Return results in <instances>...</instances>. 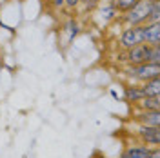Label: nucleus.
Instances as JSON below:
<instances>
[{
    "label": "nucleus",
    "instance_id": "obj_15",
    "mask_svg": "<svg viewBox=\"0 0 160 158\" xmlns=\"http://www.w3.org/2000/svg\"><path fill=\"white\" fill-rule=\"evenodd\" d=\"M100 6V0H80L78 2V7L82 13H88V11H95Z\"/></svg>",
    "mask_w": 160,
    "mask_h": 158
},
{
    "label": "nucleus",
    "instance_id": "obj_13",
    "mask_svg": "<svg viewBox=\"0 0 160 158\" xmlns=\"http://www.w3.org/2000/svg\"><path fill=\"white\" fill-rule=\"evenodd\" d=\"M138 106L142 111H160V96H144Z\"/></svg>",
    "mask_w": 160,
    "mask_h": 158
},
{
    "label": "nucleus",
    "instance_id": "obj_8",
    "mask_svg": "<svg viewBox=\"0 0 160 158\" xmlns=\"http://www.w3.org/2000/svg\"><path fill=\"white\" fill-rule=\"evenodd\" d=\"M97 15H98V20L104 24V26H108L109 22H113V20L118 17V11L115 9V6L109 2H106V4H102V6H98V11H97Z\"/></svg>",
    "mask_w": 160,
    "mask_h": 158
},
{
    "label": "nucleus",
    "instance_id": "obj_9",
    "mask_svg": "<svg viewBox=\"0 0 160 158\" xmlns=\"http://www.w3.org/2000/svg\"><path fill=\"white\" fill-rule=\"evenodd\" d=\"M80 33V24L77 18H68L66 20V24H64V27H62V35H66V46H69L73 40L78 37Z\"/></svg>",
    "mask_w": 160,
    "mask_h": 158
},
{
    "label": "nucleus",
    "instance_id": "obj_21",
    "mask_svg": "<svg viewBox=\"0 0 160 158\" xmlns=\"http://www.w3.org/2000/svg\"><path fill=\"white\" fill-rule=\"evenodd\" d=\"M0 55H2V44H0Z\"/></svg>",
    "mask_w": 160,
    "mask_h": 158
},
{
    "label": "nucleus",
    "instance_id": "obj_6",
    "mask_svg": "<svg viewBox=\"0 0 160 158\" xmlns=\"http://www.w3.org/2000/svg\"><path fill=\"white\" fill-rule=\"evenodd\" d=\"M149 153H151V147L144 146V144L128 146V147H124V151L120 153L118 158H149Z\"/></svg>",
    "mask_w": 160,
    "mask_h": 158
},
{
    "label": "nucleus",
    "instance_id": "obj_18",
    "mask_svg": "<svg viewBox=\"0 0 160 158\" xmlns=\"http://www.w3.org/2000/svg\"><path fill=\"white\" fill-rule=\"evenodd\" d=\"M149 158H160V147H151Z\"/></svg>",
    "mask_w": 160,
    "mask_h": 158
},
{
    "label": "nucleus",
    "instance_id": "obj_4",
    "mask_svg": "<svg viewBox=\"0 0 160 158\" xmlns=\"http://www.w3.org/2000/svg\"><path fill=\"white\" fill-rule=\"evenodd\" d=\"M140 44H144V26H126L118 37L120 49L128 51Z\"/></svg>",
    "mask_w": 160,
    "mask_h": 158
},
{
    "label": "nucleus",
    "instance_id": "obj_7",
    "mask_svg": "<svg viewBox=\"0 0 160 158\" xmlns=\"http://www.w3.org/2000/svg\"><path fill=\"white\" fill-rule=\"evenodd\" d=\"M144 44L160 46V22H157V24H144Z\"/></svg>",
    "mask_w": 160,
    "mask_h": 158
},
{
    "label": "nucleus",
    "instance_id": "obj_17",
    "mask_svg": "<svg viewBox=\"0 0 160 158\" xmlns=\"http://www.w3.org/2000/svg\"><path fill=\"white\" fill-rule=\"evenodd\" d=\"M78 2L80 0H64V9L73 13L75 9H78Z\"/></svg>",
    "mask_w": 160,
    "mask_h": 158
},
{
    "label": "nucleus",
    "instance_id": "obj_5",
    "mask_svg": "<svg viewBox=\"0 0 160 158\" xmlns=\"http://www.w3.org/2000/svg\"><path fill=\"white\" fill-rule=\"evenodd\" d=\"M137 136L140 138V144L149 146V147H158L160 146V127H148L140 126L137 131Z\"/></svg>",
    "mask_w": 160,
    "mask_h": 158
},
{
    "label": "nucleus",
    "instance_id": "obj_2",
    "mask_svg": "<svg viewBox=\"0 0 160 158\" xmlns=\"http://www.w3.org/2000/svg\"><path fill=\"white\" fill-rule=\"evenodd\" d=\"M153 2L155 0H138L129 11H126L120 17V22L124 26H144V24H148L151 9H153Z\"/></svg>",
    "mask_w": 160,
    "mask_h": 158
},
{
    "label": "nucleus",
    "instance_id": "obj_19",
    "mask_svg": "<svg viewBox=\"0 0 160 158\" xmlns=\"http://www.w3.org/2000/svg\"><path fill=\"white\" fill-rule=\"evenodd\" d=\"M51 2H53L55 9H64V0H51Z\"/></svg>",
    "mask_w": 160,
    "mask_h": 158
},
{
    "label": "nucleus",
    "instance_id": "obj_11",
    "mask_svg": "<svg viewBox=\"0 0 160 158\" xmlns=\"http://www.w3.org/2000/svg\"><path fill=\"white\" fill-rule=\"evenodd\" d=\"M142 98H144V93H142L140 84H128V86H124V100L126 102L138 104Z\"/></svg>",
    "mask_w": 160,
    "mask_h": 158
},
{
    "label": "nucleus",
    "instance_id": "obj_1",
    "mask_svg": "<svg viewBox=\"0 0 160 158\" xmlns=\"http://www.w3.org/2000/svg\"><path fill=\"white\" fill-rule=\"evenodd\" d=\"M124 60L128 62V66H137V64H144V62L160 64V46H149V44L135 46L126 51Z\"/></svg>",
    "mask_w": 160,
    "mask_h": 158
},
{
    "label": "nucleus",
    "instance_id": "obj_16",
    "mask_svg": "<svg viewBox=\"0 0 160 158\" xmlns=\"http://www.w3.org/2000/svg\"><path fill=\"white\" fill-rule=\"evenodd\" d=\"M157 22H160V0H155L153 2V9H151L148 24H157Z\"/></svg>",
    "mask_w": 160,
    "mask_h": 158
},
{
    "label": "nucleus",
    "instance_id": "obj_20",
    "mask_svg": "<svg viewBox=\"0 0 160 158\" xmlns=\"http://www.w3.org/2000/svg\"><path fill=\"white\" fill-rule=\"evenodd\" d=\"M91 158H106V156H104V155H100L98 151H97V153H93V156H91Z\"/></svg>",
    "mask_w": 160,
    "mask_h": 158
},
{
    "label": "nucleus",
    "instance_id": "obj_3",
    "mask_svg": "<svg viewBox=\"0 0 160 158\" xmlns=\"http://www.w3.org/2000/svg\"><path fill=\"white\" fill-rule=\"evenodd\" d=\"M126 75H128V78H129L133 84H137V82L142 84V82H146V80L160 77V64L144 62V64H137V66H128Z\"/></svg>",
    "mask_w": 160,
    "mask_h": 158
},
{
    "label": "nucleus",
    "instance_id": "obj_12",
    "mask_svg": "<svg viewBox=\"0 0 160 158\" xmlns=\"http://www.w3.org/2000/svg\"><path fill=\"white\" fill-rule=\"evenodd\" d=\"M140 87H142L144 96H160V77L142 82Z\"/></svg>",
    "mask_w": 160,
    "mask_h": 158
},
{
    "label": "nucleus",
    "instance_id": "obj_10",
    "mask_svg": "<svg viewBox=\"0 0 160 158\" xmlns=\"http://www.w3.org/2000/svg\"><path fill=\"white\" fill-rule=\"evenodd\" d=\"M137 122L148 127H160V111H142L137 115Z\"/></svg>",
    "mask_w": 160,
    "mask_h": 158
},
{
    "label": "nucleus",
    "instance_id": "obj_14",
    "mask_svg": "<svg viewBox=\"0 0 160 158\" xmlns=\"http://www.w3.org/2000/svg\"><path fill=\"white\" fill-rule=\"evenodd\" d=\"M138 0H111V4L115 6V9L118 11V15H124L126 11H129Z\"/></svg>",
    "mask_w": 160,
    "mask_h": 158
}]
</instances>
